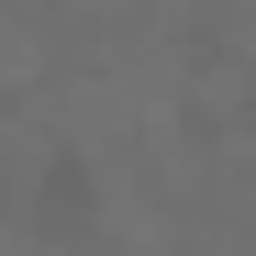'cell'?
Here are the masks:
<instances>
[{
  "label": "cell",
  "instance_id": "cell-1",
  "mask_svg": "<svg viewBox=\"0 0 256 256\" xmlns=\"http://www.w3.org/2000/svg\"><path fill=\"white\" fill-rule=\"evenodd\" d=\"M100 212H112V178H100L90 145H45V156L22 167V223L45 234V245H90Z\"/></svg>",
  "mask_w": 256,
  "mask_h": 256
},
{
  "label": "cell",
  "instance_id": "cell-2",
  "mask_svg": "<svg viewBox=\"0 0 256 256\" xmlns=\"http://www.w3.org/2000/svg\"><path fill=\"white\" fill-rule=\"evenodd\" d=\"M245 134H256V90H245Z\"/></svg>",
  "mask_w": 256,
  "mask_h": 256
}]
</instances>
